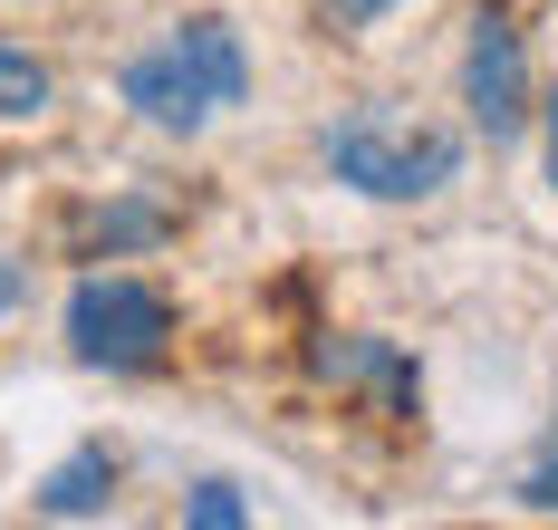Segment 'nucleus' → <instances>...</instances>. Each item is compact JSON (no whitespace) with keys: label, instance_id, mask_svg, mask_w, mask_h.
<instances>
[{"label":"nucleus","instance_id":"1","mask_svg":"<svg viewBox=\"0 0 558 530\" xmlns=\"http://www.w3.org/2000/svg\"><path fill=\"white\" fill-rule=\"evenodd\" d=\"M241 87H251V59H241L231 20H183L165 49L125 59V107L173 125V135H193V125H213L222 107H241Z\"/></svg>","mask_w":558,"mask_h":530},{"label":"nucleus","instance_id":"2","mask_svg":"<svg viewBox=\"0 0 558 530\" xmlns=\"http://www.w3.org/2000/svg\"><path fill=\"white\" fill-rule=\"evenodd\" d=\"M328 145V174L376 193V203H414V193H444L452 165H462V135L424 117H395V107H347V117L318 135Z\"/></svg>","mask_w":558,"mask_h":530},{"label":"nucleus","instance_id":"3","mask_svg":"<svg viewBox=\"0 0 558 530\" xmlns=\"http://www.w3.org/2000/svg\"><path fill=\"white\" fill-rule=\"evenodd\" d=\"M165 338H173V309L145 280H77V299H68V348L87 366L135 376V366L165 357Z\"/></svg>","mask_w":558,"mask_h":530},{"label":"nucleus","instance_id":"4","mask_svg":"<svg viewBox=\"0 0 558 530\" xmlns=\"http://www.w3.org/2000/svg\"><path fill=\"white\" fill-rule=\"evenodd\" d=\"M462 107L472 125L501 145L530 125V59H520V29H510V10H482L472 20V59H462Z\"/></svg>","mask_w":558,"mask_h":530},{"label":"nucleus","instance_id":"5","mask_svg":"<svg viewBox=\"0 0 558 530\" xmlns=\"http://www.w3.org/2000/svg\"><path fill=\"white\" fill-rule=\"evenodd\" d=\"M107 492H116V454H107V444H77V454L39 482V511H58V521H87V511H107Z\"/></svg>","mask_w":558,"mask_h":530},{"label":"nucleus","instance_id":"6","mask_svg":"<svg viewBox=\"0 0 558 530\" xmlns=\"http://www.w3.org/2000/svg\"><path fill=\"white\" fill-rule=\"evenodd\" d=\"M49 107V68L29 49H0V117H39Z\"/></svg>","mask_w":558,"mask_h":530},{"label":"nucleus","instance_id":"7","mask_svg":"<svg viewBox=\"0 0 558 530\" xmlns=\"http://www.w3.org/2000/svg\"><path fill=\"white\" fill-rule=\"evenodd\" d=\"M193 521L203 530H241V492H231V482H203V492H193Z\"/></svg>","mask_w":558,"mask_h":530},{"label":"nucleus","instance_id":"8","mask_svg":"<svg viewBox=\"0 0 558 530\" xmlns=\"http://www.w3.org/2000/svg\"><path fill=\"white\" fill-rule=\"evenodd\" d=\"M520 502H530V511H558V434H549V454L520 472Z\"/></svg>","mask_w":558,"mask_h":530},{"label":"nucleus","instance_id":"9","mask_svg":"<svg viewBox=\"0 0 558 530\" xmlns=\"http://www.w3.org/2000/svg\"><path fill=\"white\" fill-rule=\"evenodd\" d=\"M395 0H337V20H386Z\"/></svg>","mask_w":558,"mask_h":530},{"label":"nucleus","instance_id":"10","mask_svg":"<svg viewBox=\"0 0 558 530\" xmlns=\"http://www.w3.org/2000/svg\"><path fill=\"white\" fill-rule=\"evenodd\" d=\"M549 183H558V97H549Z\"/></svg>","mask_w":558,"mask_h":530},{"label":"nucleus","instance_id":"11","mask_svg":"<svg viewBox=\"0 0 558 530\" xmlns=\"http://www.w3.org/2000/svg\"><path fill=\"white\" fill-rule=\"evenodd\" d=\"M10 299H20V270H10V261H0V309H10Z\"/></svg>","mask_w":558,"mask_h":530}]
</instances>
